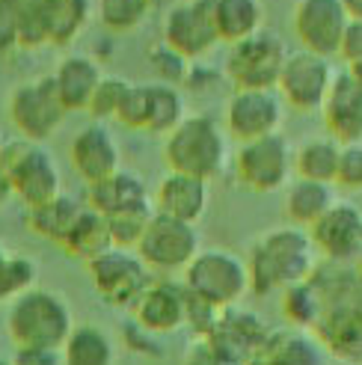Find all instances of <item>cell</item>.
Instances as JSON below:
<instances>
[{
    "label": "cell",
    "instance_id": "e575fe53",
    "mask_svg": "<svg viewBox=\"0 0 362 365\" xmlns=\"http://www.w3.org/2000/svg\"><path fill=\"white\" fill-rule=\"evenodd\" d=\"M128 89L131 83L128 81H122V78H104L95 89V96L93 101H89V116H95V119H116L119 110H122V101L125 96H128Z\"/></svg>",
    "mask_w": 362,
    "mask_h": 365
},
{
    "label": "cell",
    "instance_id": "7dc6e473",
    "mask_svg": "<svg viewBox=\"0 0 362 365\" xmlns=\"http://www.w3.org/2000/svg\"><path fill=\"white\" fill-rule=\"evenodd\" d=\"M0 145H4V143H0Z\"/></svg>",
    "mask_w": 362,
    "mask_h": 365
},
{
    "label": "cell",
    "instance_id": "7bdbcfd3",
    "mask_svg": "<svg viewBox=\"0 0 362 365\" xmlns=\"http://www.w3.org/2000/svg\"><path fill=\"white\" fill-rule=\"evenodd\" d=\"M341 6L351 15V21H362V0H341Z\"/></svg>",
    "mask_w": 362,
    "mask_h": 365
},
{
    "label": "cell",
    "instance_id": "603a6c76",
    "mask_svg": "<svg viewBox=\"0 0 362 365\" xmlns=\"http://www.w3.org/2000/svg\"><path fill=\"white\" fill-rule=\"evenodd\" d=\"M134 312H137V321H140L143 330L172 333L187 321V312H190L187 288L181 291L175 285H155L152 282L146 288V294L137 300Z\"/></svg>",
    "mask_w": 362,
    "mask_h": 365
},
{
    "label": "cell",
    "instance_id": "cb8c5ba5",
    "mask_svg": "<svg viewBox=\"0 0 362 365\" xmlns=\"http://www.w3.org/2000/svg\"><path fill=\"white\" fill-rule=\"evenodd\" d=\"M101 81H104V75H101L98 63L83 57V53L66 57L57 66V71H53V83H57V93H60L68 113L71 110H86Z\"/></svg>",
    "mask_w": 362,
    "mask_h": 365
},
{
    "label": "cell",
    "instance_id": "8992f818",
    "mask_svg": "<svg viewBox=\"0 0 362 365\" xmlns=\"http://www.w3.org/2000/svg\"><path fill=\"white\" fill-rule=\"evenodd\" d=\"M185 288L214 309L234 306L249 288V267L229 250H202L185 267Z\"/></svg>",
    "mask_w": 362,
    "mask_h": 365
},
{
    "label": "cell",
    "instance_id": "83f0119b",
    "mask_svg": "<svg viewBox=\"0 0 362 365\" xmlns=\"http://www.w3.org/2000/svg\"><path fill=\"white\" fill-rule=\"evenodd\" d=\"M63 247L75 255V259H83L86 264L93 259H98V255H104L107 250H113V232H110L107 217L86 205V211L81 214L78 226L71 229L68 241Z\"/></svg>",
    "mask_w": 362,
    "mask_h": 365
},
{
    "label": "cell",
    "instance_id": "4dcf8cb0",
    "mask_svg": "<svg viewBox=\"0 0 362 365\" xmlns=\"http://www.w3.org/2000/svg\"><path fill=\"white\" fill-rule=\"evenodd\" d=\"M338 158H341V143L333 140V137L306 143L294 152L297 178H312V181H327V185H336Z\"/></svg>",
    "mask_w": 362,
    "mask_h": 365
},
{
    "label": "cell",
    "instance_id": "7c38bea8",
    "mask_svg": "<svg viewBox=\"0 0 362 365\" xmlns=\"http://www.w3.org/2000/svg\"><path fill=\"white\" fill-rule=\"evenodd\" d=\"M89 277H93L98 294L113 306H137V300L152 285L149 264L122 247L107 250L89 262Z\"/></svg>",
    "mask_w": 362,
    "mask_h": 365
},
{
    "label": "cell",
    "instance_id": "3957f363",
    "mask_svg": "<svg viewBox=\"0 0 362 365\" xmlns=\"http://www.w3.org/2000/svg\"><path fill=\"white\" fill-rule=\"evenodd\" d=\"M18 30V45H66L81 33L89 4L86 0H0Z\"/></svg>",
    "mask_w": 362,
    "mask_h": 365
},
{
    "label": "cell",
    "instance_id": "7a4b0ae2",
    "mask_svg": "<svg viewBox=\"0 0 362 365\" xmlns=\"http://www.w3.org/2000/svg\"><path fill=\"white\" fill-rule=\"evenodd\" d=\"M6 327L15 348H53V351H63L66 339L75 330L68 306L53 291H42V288H30L12 300Z\"/></svg>",
    "mask_w": 362,
    "mask_h": 365
},
{
    "label": "cell",
    "instance_id": "bcb514c9",
    "mask_svg": "<svg viewBox=\"0 0 362 365\" xmlns=\"http://www.w3.org/2000/svg\"><path fill=\"white\" fill-rule=\"evenodd\" d=\"M0 365H12V362H6V359H0Z\"/></svg>",
    "mask_w": 362,
    "mask_h": 365
},
{
    "label": "cell",
    "instance_id": "30bf717a",
    "mask_svg": "<svg viewBox=\"0 0 362 365\" xmlns=\"http://www.w3.org/2000/svg\"><path fill=\"white\" fill-rule=\"evenodd\" d=\"M116 119L152 134H172L187 119L185 98L172 83H131Z\"/></svg>",
    "mask_w": 362,
    "mask_h": 365
},
{
    "label": "cell",
    "instance_id": "8fae6325",
    "mask_svg": "<svg viewBox=\"0 0 362 365\" xmlns=\"http://www.w3.org/2000/svg\"><path fill=\"white\" fill-rule=\"evenodd\" d=\"M234 170L247 187L259 193H274L291 185L288 175L294 170L291 145L282 134H270L252 143H241V152L234 158Z\"/></svg>",
    "mask_w": 362,
    "mask_h": 365
},
{
    "label": "cell",
    "instance_id": "277c9868",
    "mask_svg": "<svg viewBox=\"0 0 362 365\" xmlns=\"http://www.w3.org/2000/svg\"><path fill=\"white\" fill-rule=\"evenodd\" d=\"M164 155L172 173H185L208 181L223 173L229 145L223 128L211 116H187L172 134H167Z\"/></svg>",
    "mask_w": 362,
    "mask_h": 365
},
{
    "label": "cell",
    "instance_id": "d4e9b609",
    "mask_svg": "<svg viewBox=\"0 0 362 365\" xmlns=\"http://www.w3.org/2000/svg\"><path fill=\"white\" fill-rule=\"evenodd\" d=\"M333 205H336V193H333V185H327V181L297 178L285 187V211L294 226L312 229Z\"/></svg>",
    "mask_w": 362,
    "mask_h": 365
},
{
    "label": "cell",
    "instance_id": "4316f807",
    "mask_svg": "<svg viewBox=\"0 0 362 365\" xmlns=\"http://www.w3.org/2000/svg\"><path fill=\"white\" fill-rule=\"evenodd\" d=\"M83 211H86V205H81L78 199L60 193L57 199H51V202H45V205L30 208L27 223H30V229H33L36 235H42V238L57 241V244H66L68 235H71V229L78 226V220H81Z\"/></svg>",
    "mask_w": 362,
    "mask_h": 365
},
{
    "label": "cell",
    "instance_id": "f546056e",
    "mask_svg": "<svg viewBox=\"0 0 362 365\" xmlns=\"http://www.w3.org/2000/svg\"><path fill=\"white\" fill-rule=\"evenodd\" d=\"M63 365H113V344L95 324H81L63 344Z\"/></svg>",
    "mask_w": 362,
    "mask_h": 365
},
{
    "label": "cell",
    "instance_id": "4fadbf2b",
    "mask_svg": "<svg viewBox=\"0 0 362 365\" xmlns=\"http://www.w3.org/2000/svg\"><path fill=\"white\" fill-rule=\"evenodd\" d=\"M140 259L157 270H185L199 252V235L193 223L167 214H152V220L137 244Z\"/></svg>",
    "mask_w": 362,
    "mask_h": 365
},
{
    "label": "cell",
    "instance_id": "836d02e7",
    "mask_svg": "<svg viewBox=\"0 0 362 365\" xmlns=\"http://www.w3.org/2000/svg\"><path fill=\"white\" fill-rule=\"evenodd\" d=\"M149 0H98V18L107 30L128 33L143 24Z\"/></svg>",
    "mask_w": 362,
    "mask_h": 365
},
{
    "label": "cell",
    "instance_id": "7402d4cb",
    "mask_svg": "<svg viewBox=\"0 0 362 365\" xmlns=\"http://www.w3.org/2000/svg\"><path fill=\"white\" fill-rule=\"evenodd\" d=\"M71 167L89 185L119 173V149L104 125H86L71 140Z\"/></svg>",
    "mask_w": 362,
    "mask_h": 365
},
{
    "label": "cell",
    "instance_id": "9a60e30c",
    "mask_svg": "<svg viewBox=\"0 0 362 365\" xmlns=\"http://www.w3.org/2000/svg\"><path fill=\"white\" fill-rule=\"evenodd\" d=\"M164 42L187 60L208 53L220 42L214 0H178L164 18Z\"/></svg>",
    "mask_w": 362,
    "mask_h": 365
},
{
    "label": "cell",
    "instance_id": "ee69618b",
    "mask_svg": "<svg viewBox=\"0 0 362 365\" xmlns=\"http://www.w3.org/2000/svg\"><path fill=\"white\" fill-rule=\"evenodd\" d=\"M348 71L353 75V81H356V83H362V60H359V63H351V68H348Z\"/></svg>",
    "mask_w": 362,
    "mask_h": 365
},
{
    "label": "cell",
    "instance_id": "2e32d148",
    "mask_svg": "<svg viewBox=\"0 0 362 365\" xmlns=\"http://www.w3.org/2000/svg\"><path fill=\"white\" fill-rule=\"evenodd\" d=\"M282 96L279 89H238L226 107L229 134L238 143H252L279 134L282 125Z\"/></svg>",
    "mask_w": 362,
    "mask_h": 365
},
{
    "label": "cell",
    "instance_id": "8d00e7d4",
    "mask_svg": "<svg viewBox=\"0 0 362 365\" xmlns=\"http://www.w3.org/2000/svg\"><path fill=\"white\" fill-rule=\"evenodd\" d=\"M152 214H125V217L107 220L110 223V232H113V247H122V250L137 247L143 232H146V226H149V220H152Z\"/></svg>",
    "mask_w": 362,
    "mask_h": 365
},
{
    "label": "cell",
    "instance_id": "484cf974",
    "mask_svg": "<svg viewBox=\"0 0 362 365\" xmlns=\"http://www.w3.org/2000/svg\"><path fill=\"white\" fill-rule=\"evenodd\" d=\"M214 18L220 42L238 45L264 30V4L262 0H214Z\"/></svg>",
    "mask_w": 362,
    "mask_h": 365
},
{
    "label": "cell",
    "instance_id": "f6af8a7d",
    "mask_svg": "<svg viewBox=\"0 0 362 365\" xmlns=\"http://www.w3.org/2000/svg\"><path fill=\"white\" fill-rule=\"evenodd\" d=\"M353 270H356V277H359V282H362V255H359V259L353 262Z\"/></svg>",
    "mask_w": 362,
    "mask_h": 365
},
{
    "label": "cell",
    "instance_id": "52a82bcc",
    "mask_svg": "<svg viewBox=\"0 0 362 365\" xmlns=\"http://www.w3.org/2000/svg\"><path fill=\"white\" fill-rule=\"evenodd\" d=\"M321 294L324 318L318 324V333L327 341L330 354L341 359H362V282L356 270H348V282L333 285V291L321 288Z\"/></svg>",
    "mask_w": 362,
    "mask_h": 365
},
{
    "label": "cell",
    "instance_id": "60d3db41",
    "mask_svg": "<svg viewBox=\"0 0 362 365\" xmlns=\"http://www.w3.org/2000/svg\"><path fill=\"white\" fill-rule=\"evenodd\" d=\"M12 45H18V30H15V21L9 9L0 4V53H6Z\"/></svg>",
    "mask_w": 362,
    "mask_h": 365
},
{
    "label": "cell",
    "instance_id": "f1b7e54d",
    "mask_svg": "<svg viewBox=\"0 0 362 365\" xmlns=\"http://www.w3.org/2000/svg\"><path fill=\"white\" fill-rule=\"evenodd\" d=\"M249 356L259 359V365H321L324 362L318 344L300 333H282L267 339Z\"/></svg>",
    "mask_w": 362,
    "mask_h": 365
},
{
    "label": "cell",
    "instance_id": "ffe728a7",
    "mask_svg": "<svg viewBox=\"0 0 362 365\" xmlns=\"http://www.w3.org/2000/svg\"><path fill=\"white\" fill-rule=\"evenodd\" d=\"M89 208L104 214L107 220L125 214H152L149 208V190L143 185V178L131 173H113L95 185H89Z\"/></svg>",
    "mask_w": 362,
    "mask_h": 365
},
{
    "label": "cell",
    "instance_id": "44dd1931",
    "mask_svg": "<svg viewBox=\"0 0 362 365\" xmlns=\"http://www.w3.org/2000/svg\"><path fill=\"white\" fill-rule=\"evenodd\" d=\"M208 208V181L185 175V173H172L160 178V185L155 190V211L175 217V220L196 223L202 220V214Z\"/></svg>",
    "mask_w": 362,
    "mask_h": 365
},
{
    "label": "cell",
    "instance_id": "1f68e13d",
    "mask_svg": "<svg viewBox=\"0 0 362 365\" xmlns=\"http://www.w3.org/2000/svg\"><path fill=\"white\" fill-rule=\"evenodd\" d=\"M285 318L294 327H318L324 318V294L321 288L312 282V277L306 282H297L291 288H285Z\"/></svg>",
    "mask_w": 362,
    "mask_h": 365
},
{
    "label": "cell",
    "instance_id": "ab89813d",
    "mask_svg": "<svg viewBox=\"0 0 362 365\" xmlns=\"http://www.w3.org/2000/svg\"><path fill=\"white\" fill-rule=\"evenodd\" d=\"M338 57H345L348 66L362 60V21H351L345 30V39H341V51Z\"/></svg>",
    "mask_w": 362,
    "mask_h": 365
},
{
    "label": "cell",
    "instance_id": "d6986e66",
    "mask_svg": "<svg viewBox=\"0 0 362 365\" xmlns=\"http://www.w3.org/2000/svg\"><path fill=\"white\" fill-rule=\"evenodd\" d=\"M321 113L333 140H338L341 145L362 143V83L353 81L351 71L336 75Z\"/></svg>",
    "mask_w": 362,
    "mask_h": 365
},
{
    "label": "cell",
    "instance_id": "f35d334b",
    "mask_svg": "<svg viewBox=\"0 0 362 365\" xmlns=\"http://www.w3.org/2000/svg\"><path fill=\"white\" fill-rule=\"evenodd\" d=\"M12 365H63V354L53 348H18Z\"/></svg>",
    "mask_w": 362,
    "mask_h": 365
},
{
    "label": "cell",
    "instance_id": "d6a6232c",
    "mask_svg": "<svg viewBox=\"0 0 362 365\" xmlns=\"http://www.w3.org/2000/svg\"><path fill=\"white\" fill-rule=\"evenodd\" d=\"M36 279V264L24 255H15V252H6L0 247V300H15L18 294L30 291Z\"/></svg>",
    "mask_w": 362,
    "mask_h": 365
},
{
    "label": "cell",
    "instance_id": "ba28073f",
    "mask_svg": "<svg viewBox=\"0 0 362 365\" xmlns=\"http://www.w3.org/2000/svg\"><path fill=\"white\" fill-rule=\"evenodd\" d=\"M288 57L291 53L285 51L279 33L259 30L249 39L232 45L226 75L238 89H276Z\"/></svg>",
    "mask_w": 362,
    "mask_h": 365
},
{
    "label": "cell",
    "instance_id": "6da1fadb",
    "mask_svg": "<svg viewBox=\"0 0 362 365\" xmlns=\"http://www.w3.org/2000/svg\"><path fill=\"white\" fill-rule=\"evenodd\" d=\"M318 247L303 226H285L267 232L249 252V285L256 294H274L315 273Z\"/></svg>",
    "mask_w": 362,
    "mask_h": 365
},
{
    "label": "cell",
    "instance_id": "5bb4252c",
    "mask_svg": "<svg viewBox=\"0 0 362 365\" xmlns=\"http://www.w3.org/2000/svg\"><path fill=\"white\" fill-rule=\"evenodd\" d=\"M333 81L336 71L330 66V57H321V53L312 51H297L288 57L276 89L291 107H297L303 113H315L324 110Z\"/></svg>",
    "mask_w": 362,
    "mask_h": 365
},
{
    "label": "cell",
    "instance_id": "9c48e42d",
    "mask_svg": "<svg viewBox=\"0 0 362 365\" xmlns=\"http://www.w3.org/2000/svg\"><path fill=\"white\" fill-rule=\"evenodd\" d=\"M66 113L68 110L57 93L53 75L27 81L21 86H15L9 96V119L15 125V131L33 143H45L48 137L57 134Z\"/></svg>",
    "mask_w": 362,
    "mask_h": 365
},
{
    "label": "cell",
    "instance_id": "5b68a950",
    "mask_svg": "<svg viewBox=\"0 0 362 365\" xmlns=\"http://www.w3.org/2000/svg\"><path fill=\"white\" fill-rule=\"evenodd\" d=\"M0 167L9 175L15 196L27 208H39L60 196V170L51 152L33 140H9L0 145Z\"/></svg>",
    "mask_w": 362,
    "mask_h": 365
},
{
    "label": "cell",
    "instance_id": "74e56055",
    "mask_svg": "<svg viewBox=\"0 0 362 365\" xmlns=\"http://www.w3.org/2000/svg\"><path fill=\"white\" fill-rule=\"evenodd\" d=\"M336 185L348 187V190H362V143L341 145Z\"/></svg>",
    "mask_w": 362,
    "mask_h": 365
},
{
    "label": "cell",
    "instance_id": "d590c367",
    "mask_svg": "<svg viewBox=\"0 0 362 365\" xmlns=\"http://www.w3.org/2000/svg\"><path fill=\"white\" fill-rule=\"evenodd\" d=\"M149 60L157 71L160 83H178V81H187V57H181L178 51H172L167 42H160L157 48H152Z\"/></svg>",
    "mask_w": 362,
    "mask_h": 365
},
{
    "label": "cell",
    "instance_id": "ac0fdd59",
    "mask_svg": "<svg viewBox=\"0 0 362 365\" xmlns=\"http://www.w3.org/2000/svg\"><path fill=\"white\" fill-rule=\"evenodd\" d=\"M318 252L333 264H353L362 255V208L338 202L309 229Z\"/></svg>",
    "mask_w": 362,
    "mask_h": 365
},
{
    "label": "cell",
    "instance_id": "e0dca14e",
    "mask_svg": "<svg viewBox=\"0 0 362 365\" xmlns=\"http://www.w3.org/2000/svg\"><path fill=\"white\" fill-rule=\"evenodd\" d=\"M351 24V15L341 0H297L294 6V33L303 42V51L336 57L341 51V39Z\"/></svg>",
    "mask_w": 362,
    "mask_h": 365
},
{
    "label": "cell",
    "instance_id": "b9f144b4",
    "mask_svg": "<svg viewBox=\"0 0 362 365\" xmlns=\"http://www.w3.org/2000/svg\"><path fill=\"white\" fill-rule=\"evenodd\" d=\"M12 185H9V175L4 173V167H0V208H4L9 202V196H12Z\"/></svg>",
    "mask_w": 362,
    "mask_h": 365
}]
</instances>
